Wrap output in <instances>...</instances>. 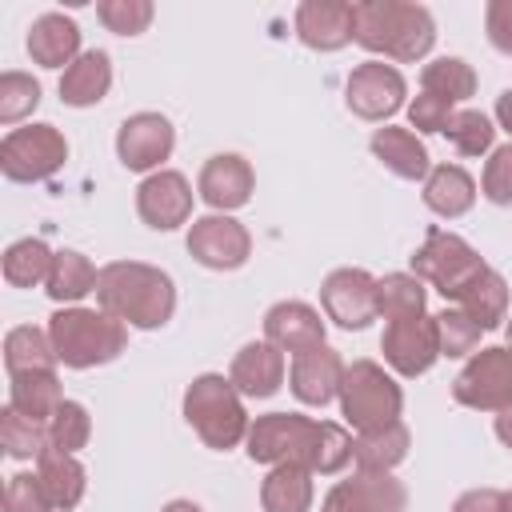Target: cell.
Segmentation results:
<instances>
[{
	"label": "cell",
	"instance_id": "obj_30",
	"mask_svg": "<svg viewBox=\"0 0 512 512\" xmlns=\"http://www.w3.org/2000/svg\"><path fill=\"white\" fill-rule=\"evenodd\" d=\"M96 280H100L96 264H92L84 252L64 248V252H56L44 288H48V296H52L56 304H76V300H84L88 292H96Z\"/></svg>",
	"mask_w": 512,
	"mask_h": 512
},
{
	"label": "cell",
	"instance_id": "obj_51",
	"mask_svg": "<svg viewBox=\"0 0 512 512\" xmlns=\"http://www.w3.org/2000/svg\"><path fill=\"white\" fill-rule=\"evenodd\" d=\"M504 512H512V488L504 492Z\"/></svg>",
	"mask_w": 512,
	"mask_h": 512
},
{
	"label": "cell",
	"instance_id": "obj_32",
	"mask_svg": "<svg viewBox=\"0 0 512 512\" xmlns=\"http://www.w3.org/2000/svg\"><path fill=\"white\" fill-rule=\"evenodd\" d=\"M424 300H428V288L420 276L412 272H388L376 280V312L392 324V320H408V316H420L424 312Z\"/></svg>",
	"mask_w": 512,
	"mask_h": 512
},
{
	"label": "cell",
	"instance_id": "obj_46",
	"mask_svg": "<svg viewBox=\"0 0 512 512\" xmlns=\"http://www.w3.org/2000/svg\"><path fill=\"white\" fill-rule=\"evenodd\" d=\"M452 512H504V492H496V488H472V492H464L452 504Z\"/></svg>",
	"mask_w": 512,
	"mask_h": 512
},
{
	"label": "cell",
	"instance_id": "obj_8",
	"mask_svg": "<svg viewBox=\"0 0 512 512\" xmlns=\"http://www.w3.org/2000/svg\"><path fill=\"white\" fill-rule=\"evenodd\" d=\"M64 160H68V140L56 124H24L0 140V172L16 184H36L56 176Z\"/></svg>",
	"mask_w": 512,
	"mask_h": 512
},
{
	"label": "cell",
	"instance_id": "obj_42",
	"mask_svg": "<svg viewBox=\"0 0 512 512\" xmlns=\"http://www.w3.org/2000/svg\"><path fill=\"white\" fill-rule=\"evenodd\" d=\"M4 512H56L52 500L40 488L36 472H16L4 484Z\"/></svg>",
	"mask_w": 512,
	"mask_h": 512
},
{
	"label": "cell",
	"instance_id": "obj_18",
	"mask_svg": "<svg viewBox=\"0 0 512 512\" xmlns=\"http://www.w3.org/2000/svg\"><path fill=\"white\" fill-rule=\"evenodd\" d=\"M344 360L336 348L328 344H316L308 352H296L292 356V368H288V380H292V396L300 404H312V408H324L328 400L340 396V380H344Z\"/></svg>",
	"mask_w": 512,
	"mask_h": 512
},
{
	"label": "cell",
	"instance_id": "obj_45",
	"mask_svg": "<svg viewBox=\"0 0 512 512\" xmlns=\"http://www.w3.org/2000/svg\"><path fill=\"white\" fill-rule=\"evenodd\" d=\"M484 28L496 52L512 56V0H488L484 8Z\"/></svg>",
	"mask_w": 512,
	"mask_h": 512
},
{
	"label": "cell",
	"instance_id": "obj_48",
	"mask_svg": "<svg viewBox=\"0 0 512 512\" xmlns=\"http://www.w3.org/2000/svg\"><path fill=\"white\" fill-rule=\"evenodd\" d=\"M496 436H500V444H504V448H512V408L496 412Z\"/></svg>",
	"mask_w": 512,
	"mask_h": 512
},
{
	"label": "cell",
	"instance_id": "obj_33",
	"mask_svg": "<svg viewBox=\"0 0 512 512\" xmlns=\"http://www.w3.org/2000/svg\"><path fill=\"white\" fill-rule=\"evenodd\" d=\"M8 404H12L16 412H24V416L48 424V416L64 404L56 372H24V376H12V384H8Z\"/></svg>",
	"mask_w": 512,
	"mask_h": 512
},
{
	"label": "cell",
	"instance_id": "obj_35",
	"mask_svg": "<svg viewBox=\"0 0 512 512\" xmlns=\"http://www.w3.org/2000/svg\"><path fill=\"white\" fill-rule=\"evenodd\" d=\"M420 88H424L428 96H440V100L456 104V100H468V96L476 92V72H472V64L460 60V56H440V60L424 64Z\"/></svg>",
	"mask_w": 512,
	"mask_h": 512
},
{
	"label": "cell",
	"instance_id": "obj_23",
	"mask_svg": "<svg viewBox=\"0 0 512 512\" xmlns=\"http://www.w3.org/2000/svg\"><path fill=\"white\" fill-rule=\"evenodd\" d=\"M372 156L400 180H428V172H432L424 140L408 128H392V124L376 128L372 132Z\"/></svg>",
	"mask_w": 512,
	"mask_h": 512
},
{
	"label": "cell",
	"instance_id": "obj_2",
	"mask_svg": "<svg viewBox=\"0 0 512 512\" xmlns=\"http://www.w3.org/2000/svg\"><path fill=\"white\" fill-rule=\"evenodd\" d=\"M96 304L100 312L116 316L120 324L132 328H160L172 320L176 312V288L172 276L160 272L156 264H140V260H112L100 268L96 280Z\"/></svg>",
	"mask_w": 512,
	"mask_h": 512
},
{
	"label": "cell",
	"instance_id": "obj_3",
	"mask_svg": "<svg viewBox=\"0 0 512 512\" xmlns=\"http://www.w3.org/2000/svg\"><path fill=\"white\" fill-rule=\"evenodd\" d=\"M356 44L388 56L396 64H412L432 52L436 20L424 4L412 0H356Z\"/></svg>",
	"mask_w": 512,
	"mask_h": 512
},
{
	"label": "cell",
	"instance_id": "obj_21",
	"mask_svg": "<svg viewBox=\"0 0 512 512\" xmlns=\"http://www.w3.org/2000/svg\"><path fill=\"white\" fill-rule=\"evenodd\" d=\"M228 380L236 384L240 396L264 400L284 384V352L276 344H268V340H252L232 356Z\"/></svg>",
	"mask_w": 512,
	"mask_h": 512
},
{
	"label": "cell",
	"instance_id": "obj_44",
	"mask_svg": "<svg viewBox=\"0 0 512 512\" xmlns=\"http://www.w3.org/2000/svg\"><path fill=\"white\" fill-rule=\"evenodd\" d=\"M408 120H412V128H416V132H444V128H448V120H452V104H448V100H440V96L420 92V96L408 104Z\"/></svg>",
	"mask_w": 512,
	"mask_h": 512
},
{
	"label": "cell",
	"instance_id": "obj_39",
	"mask_svg": "<svg viewBox=\"0 0 512 512\" xmlns=\"http://www.w3.org/2000/svg\"><path fill=\"white\" fill-rule=\"evenodd\" d=\"M96 16L116 36H140L152 24L156 8H152V0H100L96 4Z\"/></svg>",
	"mask_w": 512,
	"mask_h": 512
},
{
	"label": "cell",
	"instance_id": "obj_50",
	"mask_svg": "<svg viewBox=\"0 0 512 512\" xmlns=\"http://www.w3.org/2000/svg\"><path fill=\"white\" fill-rule=\"evenodd\" d=\"M504 336H508V348H512V316L504 320Z\"/></svg>",
	"mask_w": 512,
	"mask_h": 512
},
{
	"label": "cell",
	"instance_id": "obj_37",
	"mask_svg": "<svg viewBox=\"0 0 512 512\" xmlns=\"http://www.w3.org/2000/svg\"><path fill=\"white\" fill-rule=\"evenodd\" d=\"M88 436H92V416H88L84 404L64 400V404L48 416V448L76 456V452L88 444Z\"/></svg>",
	"mask_w": 512,
	"mask_h": 512
},
{
	"label": "cell",
	"instance_id": "obj_5",
	"mask_svg": "<svg viewBox=\"0 0 512 512\" xmlns=\"http://www.w3.org/2000/svg\"><path fill=\"white\" fill-rule=\"evenodd\" d=\"M184 420L196 428V436L216 448V452H228L236 448L240 440H248V412L240 404V392L228 376H216V372H204L188 384L184 392Z\"/></svg>",
	"mask_w": 512,
	"mask_h": 512
},
{
	"label": "cell",
	"instance_id": "obj_24",
	"mask_svg": "<svg viewBox=\"0 0 512 512\" xmlns=\"http://www.w3.org/2000/svg\"><path fill=\"white\" fill-rule=\"evenodd\" d=\"M108 88H112V60L100 48L80 52V60L68 64L60 76V100L68 108H92L108 96Z\"/></svg>",
	"mask_w": 512,
	"mask_h": 512
},
{
	"label": "cell",
	"instance_id": "obj_22",
	"mask_svg": "<svg viewBox=\"0 0 512 512\" xmlns=\"http://www.w3.org/2000/svg\"><path fill=\"white\" fill-rule=\"evenodd\" d=\"M28 52L40 68H64L80 60V28L64 12H44L28 28Z\"/></svg>",
	"mask_w": 512,
	"mask_h": 512
},
{
	"label": "cell",
	"instance_id": "obj_13",
	"mask_svg": "<svg viewBox=\"0 0 512 512\" xmlns=\"http://www.w3.org/2000/svg\"><path fill=\"white\" fill-rule=\"evenodd\" d=\"M188 252L204 268L232 272V268H240L252 256V236L228 212H212V216L192 220V228H188Z\"/></svg>",
	"mask_w": 512,
	"mask_h": 512
},
{
	"label": "cell",
	"instance_id": "obj_38",
	"mask_svg": "<svg viewBox=\"0 0 512 512\" xmlns=\"http://www.w3.org/2000/svg\"><path fill=\"white\" fill-rule=\"evenodd\" d=\"M444 136L452 140V148H456L460 156H484V152H492V136H496V128H492V120H488L484 112L464 108V112H452Z\"/></svg>",
	"mask_w": 512,
	"mask_h": 512
},
{
	"label": "cell",
	"instance_id": "obj_12",
	"mask_svg": "<svg viewBox=\"0 0 512 512\" xmlns=\"http://www.w3.org/2000/svg\"><path fill=\"white\" fill-rule=\"evenodd\" d=\"M380 352L388 360V368H396L400 376H424L436 360H440V332H436V316L420 312L408 320H392L384 324L380 336Z\"/></svg>",
	"mask_w": 512,
	"mask_h": 512
},
{
	"label": "cell",
	"instance_id": "obj_9",
	"mask_svg": "<svg viewBox=\"0 0 512 512\" xmlns=\"http://www.w3.org/2000/svg\"><path fill=\"white\" fill-rule=\"evenodd\" d=\"M452 400L476 412H504L512 408V348H480L452 380Z\"/></svg>",
	"mask_w": 512,
	"mask_h": 512
},
{
	"label": "cell",
	"instance_id": "obj_29",
	"mask_svg": "<svg viewBox=\"0 0 512 512\" xmlns=\"http://www.w3.org/2000/svg\"><path fill=\"white\" fill-rule=\"evenodd\" d=\"M56 348H52V336L32 328V324H20L4 336V368L8 376H24V372H56Z\"/></svg>",
	"mask_w": 512,
	"mask_h": 512
},
{
	"label": "cell",
	"instance_id": "obj_10",
	"mask_svg": "<svg viewBox=\"0 0 512 512\" xmlns=\"http://www.w3.org/2000/svg\"><path fill=\"white\" fill-rule=\"evenodd\" d=\"M408 84L400 76V68L384 64V60H364L348 72L344 84V100L360 120H388L392 112L404 108Z\"/></svg>",
	"mask_w": 512,
	"mask_h": 512
},
{
	"label": "cell",
	"instance_id": "obj_31",
	"mask_svg": "<svg viewBox=\"0 0 512 512\" xmlns=\"http://www.w3.org/2000/svg\"><path fill=\"white\" fill-rule=\"evenodd\" d=\"M408 456V428L396 420L380 432H360L352 444V460L360 472H392Z\"/></svg>",
	"mask_w": 512,
	"mask_h": 512
},
{
	"label": "cell",
	"instance_id": "obj_34",
	"mask_svg": "<svg viewBox=\"0 0 512 512\" xmlns=\"http://www.w3.org/2000/svg\"><path fill=\"white\" fill-rule=\"evenodd\" d=\"M52 260L56 252L44 244V240H16L8 244L4 252V280L12 288H36V284H48V272H52Z\"/></svg>",
	"mask_w": 512,
	"mask_h": 512
},
{
	"label": "cell",
	"instance_id": "obj_28",
	"mask_svg": "<svg viewBox=\"0 0 512 512\" xmlns=\"http://www.w3.org/2000/svg\"><path fill=\"white\" fill-rule=\"evenodd\" d=\"M312 496V472L304 464H276L260 484L264 512H308Z\"/></svg>",
	"mask_w": 512,
	"mask_h": 512
},
{
	"label": "cell",
	"instance_id": "obj_26",
	"mask_svg": "<svg viewBox=\"0 0 512 512\" xmlns=\"http://www.w3.org/2000/svg\"><path fill=\"white\" fill-rule=\"evenodd\" d=\"M424 204L436 216L456 220L476 204V180L460 164H436L428 172V180H424Z\"/></svg>",
	"mask_w": 512,
	"mask_h": 512
},
{
	"label": "cell",
	"instance_id": "obj_43",
	"mask_svg": "<svg viewBox=\"0 0 512 512\" xmlns=\"http://www.w3.org/2000/svg\"><path fill=\"white\" fill-rule=\"evenodd\" d=\"M480 188L492 204H500V208L512 204V144L492 148V156L484 164V176H480Z\"/></svg>",
	"mask_w": 512,
	"mask_h": 512
},
{
	"label": "cell",
	"instance_id": "obj_20",
	"mask_svg": "<svg viewBox=\"0 0 512 512\" xmlns=\"http://www.w3.org/2000/svg\"><path fill=\"white\" fill-rule=\"evenodd\" d=\"M264 340L276 344L280 352H308L324 344V320L312 304L304 300H280L264 312Z\"/></svg>",
	"mask_w": 512,
	"mask_h": 512
},
{
	"label": "cell",
	"instance_id": "obj_41",
	"mask_svg": "<svg viewBox=\"0 0 512 512\" xmlns=\"http://www.w3.org/2000/svg\"><path fill=\"white\" fill-rule=\"evenodd\" d=\"M36 104H40V84L28 72H4L0 76V120L4 124L32 116Z\"/></svg>",
	"mask_w": 512,
	"mask_h": 512
},
{
	"label": "cell",
	"instance_id": "obj_15",
	"mask_svg": "<svg viewBox=\"0 0 512 512\" xmlns=\"http://www.w3.org/2000/svg\"><path fill=\"white\" fill-rule=\"evenodd\" d=\"M408 492L392 472H360L332 484L320 512H404Z\"/></svg>",
	"mask_w": 512,
	"mask_h": 512
},
{
	"label": "cell",
	"instance_id": "obj_16",
	"mask_svg": "<svg viewBox=\"0 0 512 512\" xmlns=\"http://www.w3.org/2000/svg\"><path fill=\"white\" fill-rule=\"evenodd\" d=\"M136 212L148 228L156 232H172L180 224H188L192 216V184L184 180V172H172V168H160L152 176L140 180L136 188Z\"/></svg>",
	"mask_w": 512,
	"mask_h": 512
},
{
	"label": "cell",
	"instance_id": "obj_17",
	"mask_svg": "<svg viewBox=\"0 0 512 512\" xmlns=\"http://www.w3.org/2000/svg\"><path fill=\"white\" fill-rule=\"evenodd\" d=\"M292 24L300 44L316 52H336L348 40H356V12L348 0H304Z\"/></svg>",
	"mask_w": 512,
	"mask_h": 512
},
{
	"label": "cell",
	"instance_id": "obj_11",
	"mask_svg": "<svg viewBox=\"0 0 512 512\" xmlns=\"http://www.w3.org/2000/svg\"><path fill=\"white\" fill-rule=\"evenodd\" d=\"M320 304L332 324L360 332L380 316L376 312V276L364 268H336L320 284Z\"/></svg>",
	"mask_w": 512,
	"mask_h": 512
},
{
	"label": "cell",
	"instance_id": "obj_7",
	"mask_svg": "<svg viewBox=\"0 0 512 512\" xmlns=\"http://www.w3.org/2000/svg\"><path fill=\"white\" fill-rule=\"evenodd\" d=\"M488 264L480 260V252L460 240L456 232L444 228H428L424 244L412 252V276H420L424 284H432L444 300H456Z\"/></svg>",
	"mask_w": 512,
	"mask_h": 512
},
{
	"label": "cell",
	"instance_id": "obj_1",
	"mask_svg": "<svg viewBox=\"0 0 512 512\" xmlns=\"http://www.w3.org/2000/svg\"><path fill=\"white\" fill-rule=\"evenodd\" d=\"M352 444L356 440L340 424L300 412H268L248 428V456L256 464H304L320 476H336L352 460Z\"/></svg>",
	"mask_w": 512,
	"mask_h": 512
},
{
	"label": "cell",
	"instance_id": "obj_25",
	"mask_svg": "<svg viewBox=\"0 0 512 512\" xmlns=\"http://www.w3.org/2000/svg\"><path fill=\"white\" fill-rule=\"evenodd\" d=\"M36 476H40V488H44V496L52 500L56 512H72V508L84 500L88 472H84V464H80L76 456L48 448V452H40V460H36Z\"/></svg>",
	"mask_w": 512,
	"mask_h": 512
},
{
	"label": "cell",
	"instance_id": "obj_4",
	"mask_svg": "<svg viewBox=\"0 0 512 512\" xmlns=\"http://www.w3.org/2000/svg\"><path fill=\"white\" fill-rule=\"evenodd\" d=\"M48 336L64 368L112 364L128 344V324L100 308H60L48 316Z\"/></svg>",
	"mask_w": 512,
	"mask_h": 512
},
{
	"label": "cell",
	"instance_id": "obj_6",
	"mask_svg": "<svg viewBox=\"0 0 512 512\" xmlns=\"http://www.w3.org/2000/svg\"><path fill=\"white\" fill-rule=\"evenodd\" d=\"M404 392L376 360H352L340 380V412L356 432H380L400 420Z\"/></svg>",
	"mask_w": 512,
	"mask_h": 512
},
{
	"label": "cell",
	"instance_id": "obj_36",
	"mask_svg": "<svg viewBox=\"0 0 512 512\" xmlns=\"http://www.w3.org/2000/svg\"><path fill=\"white\" fill-rule=\"evenodd\" d=\"M0 444L12 460H40V452H48V424L32 420L8 404L0 412Z\"/></svg>",
	"mask_w": 512,
	"mask_h": 512
},
{
	"label": "cell",
	"instance_id": "obj_47",
	"mask_svg": "<svg viewBox=\"0 0 512 512\" xmlns=\"http://www.w3.org/2000/svg\"><path fill=\"white\" fill-rule=\"evenodd\" d=\"M496 120H500V128L512 136V88L496 96Z\"/></svg>",
	"mask_w": 512,
	"mask_h": 512
},
{
	"label": "cell",
	"instance_id": "obj_40",
	"mask_svg": "<svg viewBox=\"0 0 512 512\" xmlns=\"http://www.w3.org/2000/svg\"><path fill=\"white\" fill-rule=\"evenodd\" d=\"M436 332H440V356H468V352H476V344L484 336V328L472 316H464L460 308L436 312Z\"/></svg>",
	"mask_w": 512,
	"mask_h": 512
},
{
	"label": "cell",
	"instance_id": "obj_14",
	"mask_svg": "<svg viewBox=\"0 0 512 512\" xmlns=\"http://www.w3.org/2000/svg\"><path fill=\"white\" fill-rule=\"evenodd\" d=\"M172 148H176V132H172L168 116H160V112H136L116 132V156L128 172L160 168L172 156Z\"/></svg>",
	"mask_w": 512,
	"mask_h": 512
},
{
	"label": "cell",
	"instance_id": "obj_27",
	"mask_svg": "<svg viewBox=\"0 0 512 512\" xmlns=\"http://www.w3.org/2000/svg\"><path fill=\"white\" fill-rule=\"evenodd\" d=\"M452 304H456L464 316H472L484 332H488V328H500V324L508 320V284H504V276H500L496 268H484Z\"/></svg>",
	"mask_w": 512,
	"mask_h": 512
},
{
	"label": "cell",
	"instance_id": "obj_19",
	"mask_svg": "<svg viewBox=\"0 0 512 512\" xmlns=\"http://www.w3.org/2000/svg\"><path fill=\"white\" fill-rule=\"evenodd\" d=\"M252 188H256V176H252V164L236 152H220L212 160H204L200 168V180H196V192L208 208L216 212H232V208H244L252 200Z\"/></svg>",
	"mask_w": 512,
	"mask_h": 512
},
{
	"label": "cell",
	"instance_id": "obj_49",
	"mask_svg": "<svg viewBox=\"0 0 512 512\" xmlns=\"http://www.w3.org/2000/svg\"><path fill=\"white\" fill-rule=\"evenodd\" d=\"M160 512H204L200 504H192V500H168Z\"/></svg>",
	"mask_w": 512,
	"mask_h": 512
}]
</instances>
